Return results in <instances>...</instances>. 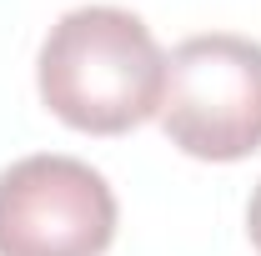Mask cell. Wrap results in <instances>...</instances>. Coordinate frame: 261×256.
Returning <instances> with one entry per match:
<instances>
[{"instance_id":"obj_1","label":"cell","mask_w":261,"mask_h":256,"mask_svg":"<svg viewBox=\"0 0 261 256\" xmlns=\"http://www.w3.org/2000/svg\"><path fill=\"white\" fill-rule=\"evenodd\" d=\"M45 111L86 136H121L161 111L166 56L151 25L121 5H75L35 56Z\"/></svg>"},{"instance_id":"obj_2","label":"cell","mask_w":261,"mask_h":256,"mask_svg":"<svg viewBox=\"0 0 261 256\" xmlns=\"http://www.w3.org/2000/svg\"><path fill=\"white\" fill-rule=\"evenodd\" d=\"M166 141L196 161H241L261 146V45L231 31L191 35L166 56Z\"/></svg>"},{"instance_id":"obj_3","label":"cell","mask_w":261,"mask_h":256,"mask_svg":"<svg viewBox=\"0 0 261 256\" xmlns=\"http://www.w3.org/2000/svg\"><path fill=\"white\" fill-rule=\"evenodd\" d=\"M116 191L75 156H20L0 171V256H106Z\"/></svg>"},{"instance_id":"obj_4","label":"cell","mask_w":261,"mask_h":256,"mask_svg":"<svg viewBox=\"0 0 261 256\" xmlns=\"http://www.w3.org/2000/svg\"><path fill=\"white\" fill-rule=\"evenodd\" d=\"M246 231H251V246L261 251V181H256V191H251V206H246Z\"/></svg>"}]
</instances>
